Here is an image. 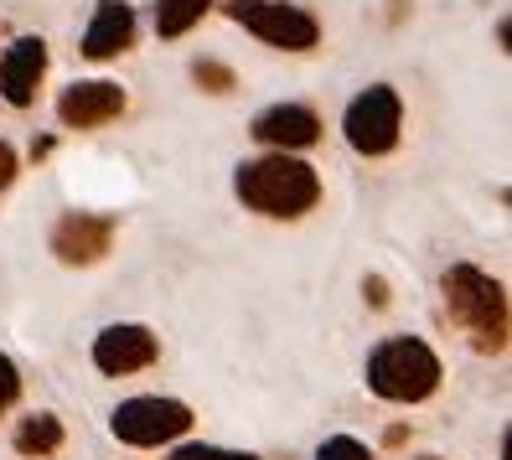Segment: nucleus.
Returning <instances> with one entry per match:
<instances>
[{
    "mask_svg": "<svg viewBox=\"0 0 512 460\" xmlns=\"http://www.w3.org/2000/svg\"><path fill=\"white\" fill-rule=\"evenodd\" d=\"M233 197L259 218L290 223V218H306L321 202V176L311 161L290 156V150H264V156L233 166Z\"/></svg>",
    "mask_w": 512,
    "mask_h": 460,
    "instance_id": "obj_1",
    "label": "nucleus"
},
{
    "mask_svg": "<svg viewBox=\"0 0 512 460\" xmlns=\"http://www.w3.org/2000/svg\"><path fill=\"white\" fill-rule=\"evenodd\" d=\"M16 398H21V367H16L6 352H0V414H6Z\"/></svg>",
    "mask_w": 512,
    "mask_h": 460,
    "instance_id": "obj_18",
    "label": "nucleus"
},
{
    "mask_svg": "<svg viewBox=\"0 0 512 460\" xmlns=\"http://www.w3.org/2000/svg\"><path fill=\"white\" fill-rule=\"evenodd\" d=\"M197 424L192 404L182 398H166V393H140V398H125L114 404L109 414V435L119 445H135V450H156V445H176Z\"/></svg>",
    "mask_w": 512,
    "mask_h": 460,
    "instance_id": "obj_4",
    "label": "nucleus"
},
{
    "mask_svg": "<svg viewBox=\"0 0 512 460\" xmlns=\"http://www.w3.org/2000/svg\"><path fill=\"white\" fill-rule=\"evenodd\" d=\"M171 460H264L254 450H228V445H207V440H182L171 450Z\"/></svg>",
    "mask_w": 512,
    "mask_h": 460,
    "instance_id": "obj_16",
    "label": "nucleus"
},
{
    "mask_svg": "<svg viewBox=\"0 0 512 460\" xmlns=\"http://www.w3.org/2000/svg\"><path fill=\"white\" fill-rule=\"evenodd\" d=\"M497 42H502V52H507V47H512V21H507V16H502V21H497Z\"/></svg>",
    "mask_w": 512,
    "mask_h": 460,
    "instance_id": "obj_22",
    "label": "nucleus"
},
{
    "mask_svg": "<svg viewBox=\"0 0 512 460\" xmlns=\"http://www.w3.org/2000/svg\"><path fill=\"white\" fill-rule=\"evenodd\" d=\"M414 460H440V455H414Z\"/></svg>",
    "mask_w": 512,
    "mask_h": 460,
    "instance_id": "obj_23",
    "label": "nucleus"
},
{
    "mask_svg": "<svg viewBox=\"0 0 512 460\" xmlns=\"http://www.w3.org/2000/svg\"><path fill=\"white\" fill-rule=\"evenodd\" d=\"M233 21L275 52L321 47V21L306 6H290V0H233Z\"/></svg>",
    "mask_w": 512,
    "mask_h": 460,
    "instance_id": "obj_6",
    "label": "nucleus"
},
{
    "mask_svg": "<svg viewBox=\"0 0 512 460\" xmlns=\"http://www.w3.org/2000/svg\"><path fill=\"white\" fill-rule=\"evenodd\" d=\"M47 78V42L42 37H16L0 52V99L11 109H32Z\"/></svg>",
    "mask_w": 512,
    "mask_h": 460,
    "instance_id": "obj_10",
    "label": "nucleus"
},
{
    "mask_svg": "<svg viewBox=\"0 0 512 460\" xmlns=\"http://www.w3.org/2000/svg\"><path fill=\"white\" fill-rule=\"evenodd\" d=\"M94 367L104 378H130V373H145V367H156L161 357V336L140 326V321H114L94 336V347H88Z\"/></svg>",
    "mask_w": 512,
    "mask_h": 460,
    "instance_id": "obj_7",
    "label": "nucleus"
},
{
    "mask_svg": "<svg viewBox=\"0 0 512 460\" xmlns=\"http://www.w3.org/2000/svg\"><path fill=\"white\" fill-rule=\"evenodd\" d=\"M249 135L264 145V150H311L321 140V114L311 104H269L254 114Z\"/></svg>",
    "mask_w": 512,
    "mask_h": 460,
    "instance_id": "obj_11",
    "label": "nucleus"
},
{
    "mask_svg": "<svg viewBox=\"0 0 512 460\" xmlns=\"http://www.w3.org/2000/svg\"><path fill=\"white\" fill-rule=\"evenodd\" d=\"M207 11H213V0H156V37L161 42L187 37Z\"/></svg>",
    "mask_w": 512,
    "mask_h": 460,
    "instance_id": "obj_14",
    "label": "nucleus"
},
{
    "mask_svg": "<svg viewBox=\"0 0 512 460\" xmlns=\"http://www.w3.org/2000/svg\"><path fill=\"white\" fill-rule=\"evenodd\" d=\"M114 218H99V212H63V218L52 223L47 233V249L57 264H68V269H88V264H99L109 249H114Z\"/></svg>",
    "mask_w": 512,
    "mask_h": 460,
    "instance_id": "obj_8",
    "label": "nucleus"
},
{
    "mask_svg": "<svg viewBox=\"0 0 512 460\" xmlns=\"http://www.w3.org/2000/svg\"><path fill=\"white\" fill-rule=\"evenodd\" d=\"M342 135L347 145L357 150V156H388V150H399L404 140V99H399V88L394 83H373L363 88L347 114H342Z\"/></svg>",
    "mask_w": 512,
    "mask_h": 460,
    "instance_id": "obj_5",
    "label": "nucleus"
},
{
    "mask_svg": "<svg viewBox=\"0 0 512 460\" xmlns=\"http://www.w3.org/2000/svg\"><path fill=\"white\" fill-rule=\"evenodd\" d=\"M192 83L202 88V94H233L238 88V73L228 63H218V57H192Z\"/></svg>",
    "mask_w": 512,
    "mask_h": 460,
    "instance_id": "obj_15",
    "label": "nucleus"
},
{
    "mask_svg": "<svg viewBox=\"0 0 512 460\" xmlns=\"http://www.w3.org/2000/svg\"><path fill=\"white\" fill-rule=\"evenodd\" d=\"M440 300H445L450 326L466 336L471 352H481V357H502L507 352L512 316H507L502 280H492V274L476 269V264H450L440 274Z\"/></svg>",
    "mask_w": 512,
    "mask_h": 460,
    "instance_id": "obj_2",
    "label": "nucleus"
},
{
    "mask_svg": "<svg viewBox=\"0 0 512 460\" xmlns=\"http://www.w3.org/2000/svg\"><path fill=\"white\" fill-rule=\"evenodd\" d=\"M311 460H378L357 435H331V440H321V450L311 455Z\"/></svg>",
    "mask_w": 512,
    "mask_h": 460,
    "instance_id": "obj_17",
    "label": "nucleus"
},
{
    "mask_svg": "<svg viewBox=\"0 0 512 460\" xmlns=\"http://www.w3.org/2000/svg\"><path fill=\"white\" fill-rule=\"evenodd\" d=\"M363 295H368L373 311H383V305H388V280H383V274H368V280H363Z\"/></svg>",
    "mask_w": 512,
    "mask_h": 460,
    "instance_id": "obj_19",
    "label": "nucleus"
},
{
    "mask_svg": "<svg viewBox=\"0 0 512 460\" xmlns=\"http://www.w3.org/2000/svg\"><path fill=\"white\" fill-rule=\"evenodd\" d=\"M16 166H21V161H16V150H11L6 140H0V192H6L11 181H16Z\"/></svg>",
    "mask_w": 512,
    "mask_h": 460,
    "instance_id": "obj_20",
    "label": "nucleus"
},
{
    "mask_svg": "<svg viewBox=\"0 0 512 460\" xmlns=\"http://www.w3.org/2000/svg\"><path fill=\"white\" fill-rule=\"evenodd\" d=\"M63 440H68L63 419L47 414V409L26 414V419L11 429V450H16V455H26V460H47V455H57V450H63Z\"/></svg>",
    "mask_w": 512,
    "mask_h": 460,
    "instance_id": "obj_13",
    "label": "nucleus"
},
{
    "mask_svg": "<svg viewBox=\"0 0 512 460\" xmlns=\"http://www.w3.org/2000/svg\"><path fill=\"white\" fill-rule=\"evenodd\" d=\"M363 378H368V393L383 398V404H425V398L440 393L445 367H440V357L425 336L399 331V336H383L368 352Z\"/></svg>",
    "mask_w": 512,
    "mask_h": 460,
    "instance_id": "obj_3",
    "label": "nucleus"
},
{
    "mask_svg": "<svg viewBox=\"0 0 512 460\" xmlns=\"http://www.w3.org/2000/svg\"><path fill=\"white\" fill-rule=\"evenodd\" d=\"M409 440V429L404 424H394V429H383V445H404Z\"/></svg>",
    "mask_w": 512,
    "mask_h": 460,
    "instance_id": "obj_21",
    "label": "nucleus"
},
{
    "mask_svg": "<svg viewBox=\"0 0 512 460\" xmlns=\"http://www.w3.org/2000/svg\"><path fill=\"white\" fill-rule=\"evenodd\" d=\"M130 47H135V6H125V0H99L78 52L88 63H109V57L130 52Z\"/></svg>",
    "mask_w": 512,
    "mask_h": 460,
    "instance_id": "obj_12",
    "label": "nucleus"
},
{
    "mask_svg": "<svg viewBox=\"0 0 512 460\" xmlns=\"http://www.w3.org/2000/svg\"><path fill=\"white\" fill-rule=\"evenodd\" d=\"M125 104L130 99L114 78H78L57 94V119H63L68 130H104L125 114Z\"/></svg>",
    "mask_w": 512,
    "mask_h": 460,
    "instance_id": "obj_9",
    "label": "nucleus"
}]
</instances>
